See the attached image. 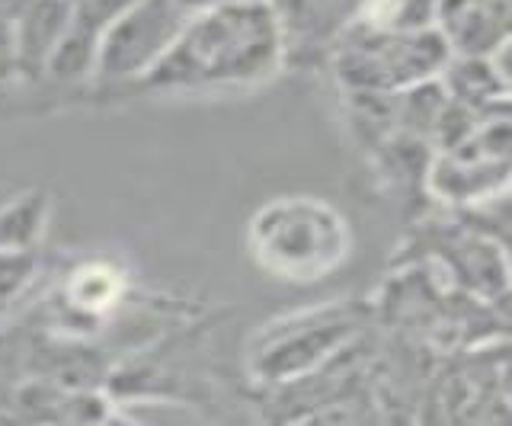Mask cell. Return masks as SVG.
Here are the masks:
<instances>
[{"label": "cell", "mask_w": 512, "mask_h": 426, "mask_svg": "<svg viewBox=\"0 0 512 426\" xmlns=\"http://www.w3.org/2000/svg\"><path fill=\"white\" fill-rule=\"evenodd\" d=\"M282 65V23L266 0L189 13L183 29L141 77L151 90H231L269 81Z\"/></svg>", "instance_id": "obj_1"}, {"label": "cell", "mask_w": 512, "mask_h": 426, "mask_svg": "<svg viewBox=\"0 0 512 426\" xmlns=\"http://www.w3.org/2000/svg\"><path fill=\"white\" fill-rule=\"evenodd\" d=\"M253 260L288 282H317L330 276L349 254L343 215L311 196L266 202L250 222Z\"/></svg>", "instance_id": "obj_2"}, {"label": "cell", "mask_w": 512, "mask_h": 426, "mask_svg": "<svg viewBox=\"0 0 512 426\" xmlns=\"http://www.w3.org/2000/svg\"><path fill=\"white\" fill-rule=\"evenodd\" d=\"M448 61L439 29H381L368 26L343 49V77L356 87L394 90L426 84Z\"/></svg>", "instance_id": "obj_3"}, {"label": "cell", "mask_w": 512, "mask_h": 426, "mask_svg": "<svg viewBox=\"0 0 512 426\" xmlns=\"http://www.w3.org/2000/svg\"><path fill=\"white\" fill-rule=\"evenodd\" d=\"M189 13L176 0H132L96 42L93 71L103 81H141L183 29Z\"/></svg>", "instance_id": "obj_4"}, {"label": "cell", "mask_w": 512, "mask_h": 426, "mask_svg": "<svg viewBox=\"0 0 512 426\" xmlns=\"http://www.w3.org/2000/svg\"><path fill=\"white\" fill-rule=\"evenodd\" d=\"M436 17L442 20L439 33L448 42V49L455 45L464 55H493V42H506L509 10H493V0H439Z\"/></svg>", "instance_id": "obj_5"}, {"label": "cell", "mask_w": 512, "mask_h": 426, "mask_svg": "<svg viewBox=\"0 0 512 426\" xmlns=\"http://www.w3.org/2000/svg\"><path fill=\"white\" fill-rule=\"evenodd\" d=\"M71 23V0H26L13 20V55L23 65H48Z\"/></svg>", "instance_id": "obj_6"}, {"label": "cell", "mask_w": 512, "mask_h": 426, "mask_svg": "<svg viewBox=\"0 0 512 426\" xmlns=\"http://www.w3.org/2000/svg\"><path fill=\"white\" fill-rule=\"evenodd\" d=\"M45 199L23 196L7 209H0V250H29L42 234Z\"/></svg>", "instance_id": "obj_7"}, {"label": "cell", "mask_w": 512, "mask_h": 426, "mask_svg": "<svg viewBox=\"0 0 512 426\" xmlns=\"http://www.w3.org/2000/svg\"><path fill=\"white\" fill-rule=\"evenodd\" d=\"M439 0H384V10L372 20L381 29H426L436 17Z\"/></svg>", "instance_id": "obj_8"}, {"label": "cell", "mask_w": 512, "mask_h": 426, "mask_svg": "<svg viewBox=\"0 0 512 426\" xmlns=\"http://www.w3.org/2000/svg\"><path fill=\"white\" fill-rule=\"evenodd\" d=\"M186 13H196V10H205V7H221V4H240V0H176Z\"/></svg>", "instance_id": "obj_9"}]
</instances>
